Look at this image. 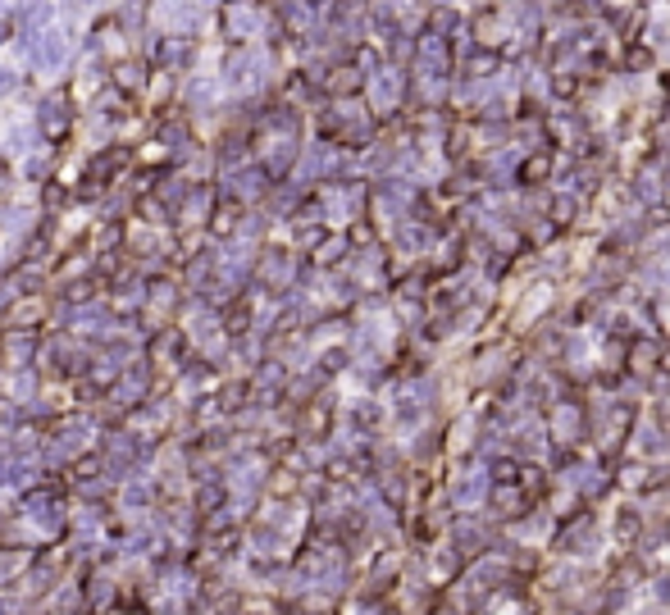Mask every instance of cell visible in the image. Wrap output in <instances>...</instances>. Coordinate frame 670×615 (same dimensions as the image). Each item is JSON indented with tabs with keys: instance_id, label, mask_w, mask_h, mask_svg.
<instances>
[{
	"instance_id": "obj_1",
	"label": "cell",
	"mask_w": 670,
	"mask_h": 615,
	"mask_svg": "<svg viewBox=\"0 0 670 615\" xmlns=\"http://www.w3.org/2000/svg\"><path fill=\"white\" fill-rule=\"evenodd\" d=\"M547 174V160H529L525 165V178H543Z\"/></svg>"
}]
</instances>
